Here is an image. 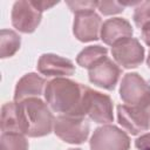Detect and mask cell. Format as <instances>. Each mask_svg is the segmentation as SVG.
Masks as SVG:
<instances>
[{
	"label": "cell",
	"instance_id": "cell-11",
	"mask_svg": "<svg viewBox=\"0 0 150 150\" xmlns=\"http://www.w3.org/2000/svg\"><path fill=\"white\" fill-rule=\"evenodd\" d=\"M102 28L101 16L95 11H87L75 14L73 33L81 42H90L100 39Z\"/></svg>",
	"mask_w": 150,
	"mask_h": 150
},
{
	"label": "cell",
	"instance_id": "cell-24",
	"mask_svg": "<svg viewBox=\"0 0 150 150\" xmlns=\"http://www.w3.org/2000/svg\"><path fill=\"white\" fill-rule=\"evenodd\" d=\"M146 64L150 68V52H149V55H148V59H146Z\"/></svg>",
	"mask_w": 150,
	"mask_h": 150
},
{
	"label": "cell",
	"instance_id": "cell-10",
	"mask_svg": "<svg viewBox=\"0 0 150 150\" xmlns=\"http://www.w3.org/2000/svg\"><path fill=\"white\" fill-rule=\"evenodd\" d=\"M117 121L129 134L138 135L150 128V111L149 109L120 104L117 105Z\"/></svg>",
	"mask_w": 150,
	"mask_h": 150
},
{
	"label": "cell",
	"instance_id": "cell-6",
	"mask_svg": "<svg viewBox=\"0 0 150 150\" xmlns=\"http://www.w3.org/2000/svg\"><path fill=\"white\" fill-rule=\"evenodd\" d=\"M90 150H129L130 137L116 125L103 124L94 130Z\"/></svg>",
	"mask_w": 150,
	"mask_h": 150
},
{
	"label": "cell",
	"instance_id": "cell-12",
	"mask_svg": "<svg viewBox=\"0 0 150 150\" xmlns=\"http://www.w3.org/2000/svg\"><path fill=\"white\" fill-rule=\"evenodd\" d=\"M38 70L46 77H67L75 73V66L69 59L56 54H42L38 61Z\"/></svg>",
	"mask_w": 150,
	"mask_h": 150
},
{
	"label": "cell",
	"instance_id": "cell-5",
	"mask_svg": "<svg viewBox=\"0 0 150 150\" xmlns=\"http://www.w3.org/2000/svg\"><path fill=\"white\" fill-rule=\"evenodd\" d=\"M54 134L66 143L82 144L89 136V123L86 117L59 115L54 121Z\"/></svg>",
	"mask_w": 150,
	"mask_h": 150
},
{
	"label": "cell",
	"instance_id": "cell-17",
	"mask_svg": "<svg viewBox=\"0 0 150 150\" xmlns=\"http://www.w3.org/2000/svg\"><path fill=\"white\" fill-rule=\"evenodd\" d=\"M6 132H20L15 102H7L1 108V134Z\"/></svg>",
	"mask_w": 150,
	"mask_h": 150
},
{
	"label": "cell",
	"instance_id": "cell-2",
	"mask_svg": "<svg viewBox=\"0 0 150 150\" xmlns=\"http://www.w3.org/2000/svg\"><path fill=\"white\" fill-rule=\"evenodd\" d=\"M15 103L21 134L28 137H43L52 132L55 117L46 102L40 97H30Z\"/></svg>",
	"mask_w": 150,
	"mask_h": 150
},
{
	"label": "cell",
	"instance_id": "cell-16",
	"mask_svg": "<svg viewBox=\"0 0 150 150\" xmlns=\"http://www.w3.org/2000/svg\"><path fill=\"white\" fill-rule=\"evenodd\" d=\"M107 54H108V49L105 47H102V46H98V45H96V46H88V47H86L84 49H82L77 54L76 62L82 68L89 69L98 60H101L102 57L107 56Z\"/></svg>",
	"mask_w": 150,
	"mask_h": 150
},
{
	"label": "cell",
	"instance_id": "cell-22",
	"mask_svg": "<svg viewBox=\"0 0 150 150\" xmlns=\"http://www.w3.org/2000/svg\"><path fill=\"white\" fill-rule=\"evenodd\" d=\"M135 146L137 150H150V132L137 137L135 141Z\"/></svg>",
	"mask_w": 150,
	"mask_h": 150
},
{
	"label": "cell",
	"instance_id": "cell-18",
	"mask_svg": "<svg viewBox=\"0 0 150 150\" xmlns=\"http://www.w3.org/2000/svg\"><path fill=\"white\" fill-rule=\"evenodd\" d=\"M29 144L23 134L6 132L0 137V150H28Z\"/></svg>",
	"mask_w": 150,
	"mask_h": 150
},
{
	"label": "cell",
	"instance_id": "cell-19",
	"mask_svg": "<svg viewBox=\"0 0 150 150\" xmlns=\"http://www.w3.org/2000/svg\"><path fill=\"white\" fill-rule=\"evenodd\" d=\"M132 20L136 27L139 29H142L146 25H150V0L139 1V4L135 7Z\"/></svg>",
	"mask_w": 150,
	"mask_h": 150
},
{
	"label": "cell",
	"instance_id": "cell-14",
	"mask_svg": "<svg viewBox=\"0 0 150 150\" xmlns=\"http://www.w3.org/2000/svg\"><path fill=\"white\" fill-rule=\"evenodd\" d=\"M46 80L35 73L25 74L16 83L14 90V102H21L30 97H40L43 93Z\"/></svg>",
	"mask_w": 150,
	"mask_h": 150
},
{
	"label": "cell",
	"instance_id": "cell-26",
	"mask_svg": "<svg viewBox=\"0 0 150 150\" xmlns=\"http://www.w3.org/2000/svg\"><path fill=\"white\" fill-rule=\"evenodd\" d=\"M149 111H150V107H149Z\"/></svg>",
	"mask_w": 150,
	"mask_h": 150
},
{
	"label": "cell",
	"instance_id": "cell-7",
	"mask_svg": "<svg viewBox=\"0 0 150 150\" xmlns=\"http://www.w3.org/2000/svg\"><path fill=\"white\" fill-rule=\"evenodd\" d=\"M42 12L35 6L33 1L20 0L14 2L11 13L13 27L25 34L33 33L40 25Z\"/></svg>",
	"mask_w": 150,
	"mask_h": 150
},
{
	"label": "cell",
	"instance_id": "cell-23",
	"mask_svg": "<svg viewBox=\"0 0 150 150\" xmlns=\"http://www.w3.org/2000/svg\"><path fill=\"white\" fill-rule=\"evenodd\" d=\"M142 40L150 47V25H146L142 28Z\"/></svg>",
	"mask_w": 150,
	"mask_h": 150
},
{
	"label": "cell",
	"instance_id": "cell-25",
	"mask_svg": "<svg viewBox=\"0 0 150 150\" xmlns=\"http://www.w3.org/2000/svg\"><path fill=\"white\" fill-rule=\"evenodd\" d=\"M69 150H82V149H69Z\"/></svg>",
	"mask_w": 150,
	"mask_h": 150
},
{
	"label": "cell",
	"instance_id": "cell-15",
	"mask_svg": "<svg viewBox=\"0 0 150 150\" xmlns=\"http://www.w3.org/2000/svg\"><path fill=\"white\" fill-rule=\"evenodd\" d=\"M21 46L20 35L12 29H1L0 33V57L13 56Z\"/></svg>",
	"mask_w": 150,
	"mask_h": 150
},
{
	"label": "cell",
	"instance_id": "cell-8",
	"mask_svg": "<svg viewBox=\"0 0 150 150\" xmlns=\"http://www.w3.org/2000/svg\"><path fill=\"white\" fill-rule=\"evenodd\" d=\"M111 55L118 66L125 69L136 68L144 60V47L135 38H128L111 46Z\"/></svg>",
	"mask_w": 150,
	"mask_h": 150
},
{
	"label": "cell",
	"instance_id": "cell-1",
	"mask_svg": "<svg viewBox=\"0 0 150 150\" xmlns=\"http://www.w3.org/2000/svg\"><path fill=\"white\" fill-rule=\"evenodd\" d=\"M86 87L67 77H56L47 82L45 88L46 103L59 115L83 117L82 101Z\"/></svg>",
	"mask_w": 150,
	"mask_h": 150
},
{
	"label": "cell",
	"instance_id": "cell-21",
	"mask_svg": "<svg viewBox=\"0 0 150 150\" xmlns=\"http://www.w3.org/2000/svg\"><path fill=\"white\" fill-rule=\"evenodd\" d=\"M67 6L70 8V11L75 14L77 13H82V12H87V11H95V8H97V1H67L66 2Z\"/></svg>",
	"mask_w": 150,
	"mask_h": 150
},
{
	"label": "cell",
	"instance_id": "cell-9",
	"mask_svg": "<svg viewBox=\"0 0 150 150\" xmlns=\"http://www.w3.org/2000/svg\"><path fill=\"white\" fill-rule=\"evenodd\" d=\"M122 74L121 68L108 56L98 60L88 69L89 81L105 90H114Z\"/></svg>",
	"mask_w": 150,
	"mask_h": 150
},
{
	"label": "cell",
	"instance_id": "cell-3",
	"mask_svg": "<svg viewBox=\"0 0 150 150\" xmlns=\"http://www.w3.org/2000/svg\"><path fill=\"white\" fill-rule=\"evenodd\" d=\"M120 97L130 107L149 109L150 84L137 73H128L120 84Z\"/></svg>",
	"mask_w": 150,
	"mask_h": 150
},
{
	"label": "cell",
	"instance_id": "cell-20",
	"mask_svg": "<svg viewBox=\"0 0 150 150\" xmlns=\"http://www.w3.org/2000/svg\"><path fill=\"white\" fill-rule=\"evenodd\" d=\"M97 9L103 15H111L123 12L124 6L120 1H97Z\"/></svg>",
	"mask_w": 150,
	"mask_h": 150
},
{
	"label": "cell",
	"instance_id": "cell-4",
	"mask_svg": "<svg viewBox=\"0 0 150 150\" xmlns=\"http://www.w3.org/2000/svg\"><path fill=\"white\" fill-rule=\"evenodd\" d=\"M82 116H88L98 124L111 123L114 121L112 100L109 95L86 87L82 101Z\"/></svg>",
	"mask_w": 150,
	"mask_h": 150
},
{
	"label": "cell",
	"instance_id": "cell-13",
	"mask_svg": "<svg viewBox=\"0 0 150 150\" xmlns=\"http://www.w3.org/2000/svg\"><path fill=\"white\" fill-rule=\"evenodd\" d=\"M132 34L134 29L131 27V23L127 19L111 18L102 23L100 38L105 45L114 46L121 40L132 38Z\"/></svg>",
	"mask_w": 150,
	"mask_h": 150
}]
</instances>
